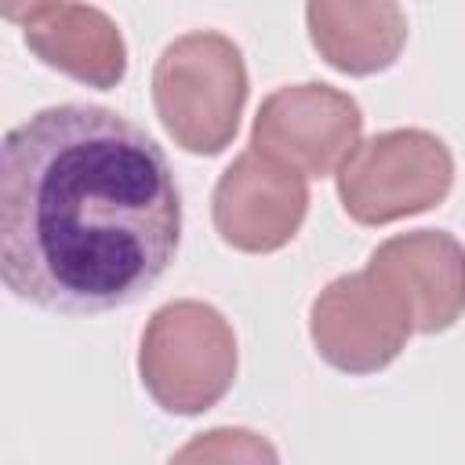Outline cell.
Instances as JSON below:
<instances>
[{
	"instance_id": "obj_3",
	"label": "cell",
	"mask_w": 465,
	"mask_h": 465,
	"mask_svg": "<svg viewBox=\"0 0 465 465\" xmlns=\"http://www.w3.org/2000/svg\"><path fill=\"white\" fill-rule=\"evenodd\" d=\"M142 385L171 414L211 411L236 378V338L203 302H171L153 312L142 352Z\"/></svg>"
},
{
	"instance_id": "obj_1",
	"label": "cell",
	"mask_w": 465,
	"mask_h": 465,
	"mask_svg": "<svg viewBox=\"0 0 465 465\" xmlns=\"http://www.w3.org/2000/svg\"><path fill=\"white\" fill-rule=\"evenodd\" d=\"M182 196L163 149L124 113L65 102L0 145V276L47 312L138 302L171 269Z\"/></svg>"
},
{
	"instance_id": "obj_6",
	"label": "cell",
	"mask_w": 465,
	"mask_h": 465,
	"mask_svg": "<svg viewBox=\"0 0 465 465\" xmlns=\"http://www.w3.org/2000/svg\"><path fill=\"white\" fill-rule=\"evenodd\" d=\"M360 127L363 113L345 91L331 84H291L262 102L251 145L298 174H331L352 156Z\"/></svg>"
},
{
	"instance_id": "obj_10",
	"label": "cell",
	"mask_w": 465,
	"mask_h": 465,
	"mask_svg": "<svg viewBox=\"0 0 465 465\" xmlns=\"http://www.w3.org/2000/svg\"><path fill=\"white\" fill-rule=\"evenodd\" d=\"M312 44L320 54L352 76L392 65L407 40V15L396 4H331L316 0L305 7Z\"/></svg>"
},
{
	"instance_id": "obj_8",
	"label": "cell",
	"mask_w": 465,
	"mask_h": 465,
	"mask_svg": "<svg viewBox=\"0 0 465 465\" xmlns=\"http://www.w3.org/2000/svg\"><path fill=\"white\" fill-rule=\"evenodd\" d=\"M367 269H374L411 309L414 331H447L465 309V247L443 229H418L385 240Z\"/></svg>"
},
{
	"instance_id": "obj_11",
	"label": "cell",
	"mask_w": 465,
	"mask_h": 465,
	"mask_svg": "<svg viewBox=\"0 0 465 465\" xmlns=\"http://www.w3.org/2000/svg\"><path fill=\"white\" fill-rule=\"evenodd\" d=\"M167 465H280L272 443L251 429H211L193 436Z\"/></svg>"
},
{
	"instance_id": "obj_2",
	"label": "cell",
	"mask_w": 465,
	"mask_h": 465,
	"mask_svg": "<svg viewBox=\"0 0 465 465\" xmlns=\"http://www.w3.org/2000/svg\"><path fill=\"white\" fill-rule=\"evenodd\" d=\"M153 102L167 134L200 156L222 153L240 124L247 102V69L240 47L196 29L163 47L153 69Z\"/></svg>"
},
{
	"instance_id": "obj_4",
	"label": "cell",
	"mask_w": 465,
	"mask_h": 465,
	"mask_svg": "<svg viewBox=\"0 0 465 465\" xmlns=\"http://www.w3.org/2000/svg\"><path fill=\"white\" fill-rule=\"evenodd\" d=\"M454 178L447 145L418 127L385 131L356 145L338 167V196L349 218L385 225L436 207Z\"/></svg>"
},
{
	"instance_id": "obj_5",
	"label": "cell",
	"mask_w": 465,
	"mask_h": 465,
	"mask_svg": "<svg viewBox=\"0 0 465 465\" xmlns=\"http://www.w3.org/2000/svg\"><path fill=\"white\" fill-rule=\"evenodd\" d=\"M316 352L349 374H371L392 363L414 331L407 302L374 272L338 276L312 302Z\"/></svg>"
},
{
	"instance_id": "obj_9",
	"label": "cell",
	"mask_w": 465,
	"mask_h": 465,
	"mask_svg": "<svg viewBox=\"0 0 465 465\" xmlns=\"http://www.w3.org/2000/svg\"><path fill=\"white\" fill-rule=\"evenodd\" d=\"M4 15L22 25L25 44L54 69L113 87L124 80L127 51L113 18L87 4H7Z\"/></svg>"
},
{
	"instance_id": "obj_7",
	"label": "cell",
	"mask_w": 465,
	"mask_h": 465,
	"mask_svg": "<svg viewBox=\"0 0 465 465\" xmlns=\"http://www.w3.org/2000/svg\"><path fill=\"white\" fill-rule=\"evenodd\" d=\"M309 207L305 174L262 156H236L214 185V229L236 251H276L283 247Z\"/></svg>"
}]
</instances>
